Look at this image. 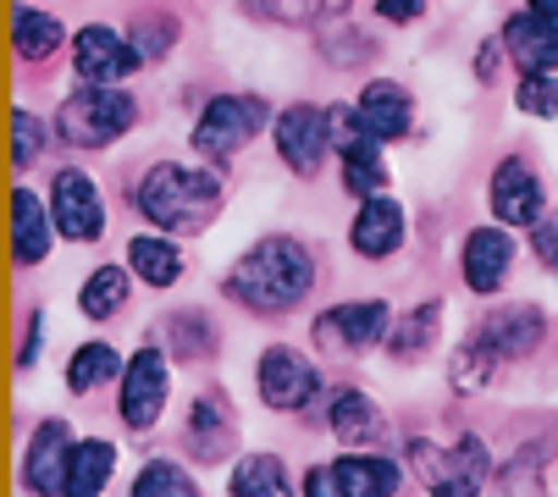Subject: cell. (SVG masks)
I'll return each instance as SVG.
<instances>
[{
    "label": "cell",
    "instance_id": "1",
    "mask_svg": "<svg viewBox=\"0 0 558 497\" xmlns=\"http://www.w3.org/2000/svg\"><path fill=\"white\" fill-rule=\"evenodd\" d=\"M315 277H322V266H315L310 243H299L288 232H271V238L250 243L244 255H238V266L227 271L221 288H227V299L238 310L277 320V315H293V310L310 304Z\"/></svg>",
    "mask_w": 558,
    "mask_h": 497
},
{
    "label": "cell",
    "instance_id": "2",
    "mask_svg": "<svg viewBox=\"0 0 558 497\" xmlns=\"http://www.w3.org/2000/svg\"><path fill=\"white\" fill-rule=\"evenodd\" d=\"M221 199H227V189L210 166H178V160H155L133 189V210L155 232H172V238L205 232L221 216Z\"/></svg>",
    "mask_w": 558,
    "mask_h": 497
},
{
    "label": "cell",
    "instance_id": "3",
    "mask_svg": "<svg viewBox=\"0 0 558 497\" xmlns=\"http://www.w3.org/2000/svg\"><path fill=\"white\" fill-rule=\"evenodd\" d=\"M404 464L421 481V497H482L493 481V453L487 443L464 432L453 443H432V437H410L404 443Z\"/></svg>",
    "mask_w": 558,
    "mask_h": 497
},
{
    "label": "cell",
    "instance_id": "4",
    "mask_svg": "<svg viewBox=\"0 0 558 497\" xmlns=\"http://www.w3.org/2000/svg\"><path fill=\"white\" fill-rule=\"evenodd\" d=\"M138 128V100L122 83H84L56 111V138L72 149H111Z\"/></svg>",
    "mask_w": 558,
    "mask_h": 497
},
{
    "label": "cell",
    "instance_id": "5",
    "mask_svg": "<svg viewBox=\"0 0 558 497\" xmlns=\"http://www.w3.org/2000/svg\"><path fill=\"white\" fill-rule=\"evenodd\" d=\"M167 403H172V349L144 343L128 354V371L117 381V414L128 432H155L167 421Z\"/></svg>",
    "mask_w": 558,
    "mask_h": 497
},
{
    "label": "cell",
    "instance_id": "6",
    "mask_svg": "<svg viewBox=\"0 0 558 497\" xmlns=\"http://www.w3.org/2000/svg\"><path fill=\"white\" fill-rule=\"evenodd\" d=\"M255 398L271 414H304L315 398H327L322 365H315L304 349H293V343H271L255 360Z\"/></svg>",
    "mask_w": 558,
    "mask_h": 497
},
{
    "label": "cell",
    "instance_id": "7",
    "mask_svg": "<svg viewBox=\"0 0 558 497\" xmlns=\"http://www.w3.org/2000/svg\"><path fill=\"white\" fill-rule=\"evenodd\" d=\"M392 326H398V310L387 299H349V304H332L315 315V349L322 354H371L392 338Z\"/></svg>",
    "mask_w": 558,
    "mask_h": 497
},
{
    "label": "cell",
    "instance_id": "8",
    "mask_svg": "<svg viewBox=\"0 0 558 497\" xmlns=\"http://www.w3.org/2000/svg\"><path fill=\"white\" fill-rule=\"evenodd\" d=\"M266 117L271 111H266L260 95H216V100H205V111L194 117V149H199V160H210V166L232 160L250 138L266 133Z\"/></svg>",
    "mask_w": 558,
    "mask_h": 497
},
{
    "label": "cell",
    "instance_id": "9",
    "mask_svg": "<svg viewBox=\"0 0 558 497\" xmlns=\"http://www.w3.org/2000/svg\"><path fill=\"white\" fill-rule=\"evenodd\" d=\"M271 149H277V160L288 166L293 178H322V166H327V155H332V128H327V111L322 106H288V111H277V122H271Z\"/></svg>",
    "mask_w": 558,
    "mask_h": 497
},
{
    "label": "cell",
    "instance_id": "10",
    "mask_svg": "<svg viewBox=\"0 0 558 497\" xmlns=\"http://www.w3.org/2000/svg\"><path fill=\"white\" fill-rule=\"evenodd\" d=\"M514 260H520V238H514V227H504V221H493V227H470L464 243H459V282H464L470 293L493 299V293H504Z\"/></svg>",
    "mask_w": 558,
    "mask_h": 497
},
{
    "label": "cell",
    "instance_id": "11",
    "mask_svg": "<svg viewBox=\"0 0 558 497\" xmlns=\"http://www.w3.org/2000/svg\"><path fill=\"white\" fill-rule=\"evenodd\" d=\"M50 216H56V232L66 243H100L106 238V194L89 172L77 166H61L50 178Z\"/></svg>",
    "mask_w": 558,
    "mask_h": 497
},
{
    "label": "cell",
    "instance_id": "12",
    "mask_svg": "<svg viewBox=\"0 0 558 497\" xmlns=\"http://www.w3.org/2000/svg\"><path fill=\"white\" fill-rule=\"evenodd\" d=\"M72 426L61 421V414H50V421H39L23 443V464H17V486L28 497H61L66 492V464H72Z\"/></svg>",
    "mask_w": 558,
    "mask_h": 497
},
{
    "label": "cell",
    "instance_id": "13",
    "mask_svg": "<svg viewBox=\"0 0 558 497\" xmlns=\"http://www.w3.org/2000/svg\"><path fill=\"white\" fill-rule=\"evenodd\" d=\"M487 205H493V221H504L514 232H531L536 221H547V194H542V178L525 155H504L493 166Z\"/></svg>",
    "mask_w": 558,
    "mask_h": 497
},
{
    "label": "cell",
    "instance_id": "14",
    "mask_svg": "<svg viewBox=\"0 0 558 497\" xmlns=\"http://www.w3.org/2000/svg\"><path fill=\"white\" fill-rule=\"evenodd\" d=\"M144 66L133 34H117L111 23H84L72 34V72L77 83H128Z\"/></svg>",
    "mask_w": 558,
    "mask_h": 497
},
{
    "label": "cell",
    "instance_id": "15",
    "mask_svg": "<svg viewBox=\"0 0 558 497\" xmlns=\"http://www.w3.org/2000/svg\"><path fill=\"white\" fill-rule=\"evenodd\" d=\"M475 343H482L498 365H520L547 343V315L536 304H498L475 320Z\"/></svg>",
    "mask_w": 558,
    "mask_h": 497
},
{
    "label": "cell",
    "instance_id": "16",
    "mask_svg": "<svg viewBox=\"0 0 558 497\" xmlns=\"http://www.w3.org/2000/svg\"><path fill=\"white\" fill-rule=\"evenodd\" d=\"M183 453L194 464L238 459V409L227 403V392H194L189 421H183Z\"/></svg>",
    "mask_w": 558,
    "mask_h": 497
},
{
    "label": "cell",
    "instance_id": "17",
    "mask_svg": "<svg viewBox=\"0 0 558 497\" xmlns=\"http://www.w3.org/2000/svg\"><path fill=\"white\" fill-rule=\"evenodd\" d=\"M322 414H327V432L343 448H381V437H387V414H381V403L365 387H349V381L327 387Z\"/></svg>",
    "mask_w": 558,
    "mask_h": 497
},
{
    "label": "cell",
    "instance_id": "18",
    "mask_svg": "<svg viewBox=\"0 0 558 497\" xmlns=\"http://www.w3.org/2000/svg\"><path fill=\"white\" fill-rule=\"evenodd\" d=\"M327 470L343 497H398L410 481V464L381 448H343L338 459H327Z\"/></svg>",
    "mask_w": 558,
    "mask_h": 497
},
{
    "label": "cell",
    "instance_id": "19",
    "mask_svg": "<svg viewBox=\"0 0 558 497\" xmlns=\"http://www.w3.org/2000/svg\"><path fill=\"white\" fill-rule=\"evenodd\" d=\"M410 238V216L392 194H376V199H360L354 221H349V248L360 260H392Z\"/></svg>",
    "mask_w": 558,
    "mask_h": 497
},
{
    "label": "cell",
    "instance_id": "20",
    "mask_svg": "<svg viewBox=\"0 0 558 497\" xmlns=\"http://www.w3.org/2000/svg\"><path fill=\"white\" fill-rule=\"evenodd\" d=\"M56 216H50V199H39L28 183L12 189V266L17 271H39L56 248Z\"/></svg>",
    "mask_w": 558,
    "mask_h": 497
},
{
    "label": "cell",
    "instance_id": "21",
    "mask_svg": "<svg viewBox=\"0 0 558 497\" xmlns=\"http://www.w3.org/2000/svg\"><path fill=\"white\" fill-rule=\"evenodd\" d=\"M122 260H128V271H133L144 288H155V293L178 288V282H183V271H189V260H183V243H178L172 232H155V227L128 238Z\"/></svg>",
    "mask_w": 558,
    "mask_h": 497
},
{
    "label": "cell",
    "instance_id": "22",
    "mask_svg": "<svg viewBox=\"0 0 558 497\" xmlns=\"http://www.w3.org/2000/svg\"><path fill=\"white\" fill-rule=\"evenodd\" d=\"M354 106H360L365 128H371L381 144H398V138L415 133V100H410L404 83H392V77H371Z\"/></svg>",
    "mask_w": 558,
    "mask_h": 497
},
{
    "label": "cell",
    "instance_id": "23",
    "mask_svg": "<svg viewBox=\"0 0 558 497\" xmlns=\"http://www.w3.org/2000/svg\"><path fill=\"white\" fill-rule=\"evenodd\" d=\"M227 497H299V486H293V470H288L277 453L255 448V453H238V459H232V470H227Z\"/></svg>",
    "mask_w": 558,
    "mask_h": 497
},
{
    "label": "cell",
    "instance_id": "24",
    "mask_svg": "<svg viewBox=\"0 0 558 497\" xmlns=\"http://www.w3.org/2000/svg\"><path fill=\"white\" fill-rule=\"evenodd\" d=\"M122 371H128V354L117 343H106V338H89V343H77L66 354V392L72 398H89V392L122 381Z\"/></svg>",
    "mask_w": 558,
    "mask_h": 497
},
{
    "label": "cell",
    "instance_id": "25",
    "mask_svg": "<svg viewBox=\"0 0 558 497\" xmlns=\"http://www.w3.org/2000/svg\"><path fill=\"white\" fill-rule=\"evenodd\" d=\"M133 271H128V260L117 266H95L89 277H84V288H77V315L84 320H95V326H106V320H117L122 310H128V299H133Z\"/></svg>",
    "mask_w": 558,
    "mask_h": 497
},
{
    "label": "cell",
    "instance_id": "26",
    "mask_svg": "<svg viewBox=\"0 0 558 497\" xmlns=\"http://www.w3.org/2000/svg\"><path fill=\"white\" fill-rule=\"evenodd\" d=\"M504 50L520 72H558V34L536 12H514L504 23Z\"/></svg>",
    "mask_w": 558,
    "mask_h": 497
},
{
    "label": "cell",
    "instance_id": "27",
    "mask_svg": "<svg viewBox=\"0 0 558 497\" xmlns=\"http://www.w3.org/2000/svg\"><path fill=\"white\" fill-rule=\"evenodd\" d=\"M117 459H122L117 443H106V437H77L72 464H66V492H61V497H106V486H111V475H117Z\"/></svg>",
    "mask_w": 558,
    "mask_h": 497
},
{
    "label": "cell",
    "instance_id": "28",
    "mask_svg": "<svg viewBox=\"0 0 558 497\" xmlns=\"http://www.w3.org/2000/svg\"><path fill=\"white\" fill-rule=\"evenodd\" d=\"M338 160H343V189H349L354 199H376V194H387L392 172H387V144H381L376 133L354 138Z\"/></svg>",
    "mask_w": 558,
    "mask_h": 497
},
{
    "label": "cell",
    "instance_id": "29",
    "mask_svg": "<svg viewBox=\"0 0 558 497\" xmlns=\"http://www.w3.org/2000/svg\"><path fill=\"white\" fill-rule=\"evenodd\" d=\"M61 45H66V28H61L50 12L28 7V0L12 12V50H17L23 61H50Z\"/></svg>",
    "mask_w": 558,
    "mask_h": 497
},
{
    "label": "cell",
    "instance_id": "30",
    "mask_svg": "<svg viewBox=\"0 0 558 497\" xmlns=\"http://www.w3.org/2000/svg\"><path fill=\"white\" fill-rule=\"evenodd\" d=\"M437 331H442V299H426V304H415L404 320L392 326L387 349H392V360H421L437 343Z\"/></svg>",
    "mask_w": 558,
    "mask_h": 497
},
{
    "label": "cell",
    "instance_id": "31",
    "mask_svg": "<svg viewBox=\"0 0 558 497\" xmlns=\"http://www.w3.org/2000/svg\"><path fill=\"white\" fill-rule=\"evenodd\" d=\"M128 497H199V481L183 459H144Z\"/></svg>",
    "mask_w": 558,
    "mask_h": 497
},
{
    "label": "cell",
    "instance_id": "32",
    "mask_svg": "<svg viewBox=\"0 0 558 497\" xmlns=\"http://www.w3.org/2000/svg\"><path fill=\"white\" fill-rule=\"evenodd\" d=\"M161 343L172 349V360H210L216 326L205 320V310H172L161 326Z\"/></svg>",
    "mask_w": 558,
    "mask_h": 497
},
{
    "label": "cell",
    "instance_id": "33",
    "mask_svg": "<svg viewBox=\"0 0 558 497\" xmlns=\"http://www.w3.org/2000/svg\"><path fill=\"white\" fill-rule=\"evenodd\" d=\"M498 371H504V365H498L482 343H475V331H470V338L453 349V360H448V381H453V392H459V398H470V392H487Z\"/></svg>",
    "mask_w": 558,
    "mask_h": 497
},
{
    "label": "cell",
    "instance_id": "34",
    "mask_svg": "<svg viewBox=\"0 0 558 497\" xmlns=\"http://www.w3.org/2000/svg\"><path fill=\"white\" fill-rule=\"evenodd\" d=\"M349 7L354 0H260V12L288 28H327L332 17H349Z\"/></svg>",
    "mask_w": 558,
    "mask_h": 497
},
{
    "label": "cell",
    "instance_id": "35",
    "mask_svg": "<svg viewBox=\"0 0 558 497\" xmlns=\"http://www.w3.org/2000/svg\"><path fill=\"white\" fill-rule=\"evenodd\" d=\"M493 497H547L542 492V448L514 453V464L498 470V492Z\"/></svg>",
    "mask_w": 558,
    "mask_h": 497
},
{
    "label": "cell",
    "instance_id": "36",
    "mask_svg": "<svg viewBox=\"0 0 558 497\" xmlns=\"http://www.w3.org/2000/svg\"><path fill=\"white\" fill-rule=\"evenodd\" d=\"M514 106H520L525 117L553 122V117H558V72H525V77L514 83Z\"/></svg>",
    "mask_w": 558,
    "mask_h": 497
},
{
    "label": "cell",
    "instance_id": "37",
    "mask_svg": "<svg viewBox=\"0 0 558 497\" xmlns=\"http://www.w3.org/2000/svg\"><path fill=\"white\" fill-rule=\"evenodd\" d=\"M39 155H45V122L17 106L12 111V166H17V172H28V166H39Z\"/></svg>",
    "mask_w": 558,
    "mask_h": 497
},
{
    "label": "cell",
    "instance_id": "38",
    "mask_svg": "<svg viewBox=\"0 0 558 497\" xmlns=\"http://www.w3.org/2000/svg\"><path fill=\"white\" fill-rule=\"evenodd\" d=\"M133 45H138V56H144V61H167V56H172V45H178V23H172V17H138Z\"/></svg>",
    "mask_w": 558,
    "mask_h": 497
},
{
    "label": "cell",
    "instance_id": "39",
    "mask_svg": "<svg viewBox=\"0 0 558 497\" xmlns=\"http://www.w3.org/2000/svg\"><path fill=\"white\" fill-rule=\"evenodd\" d=\"M39 349H45V315L34 310V315H28V331H23V343H17V371H34V365H39Z\"/></svg>",
    "mask_w": 558,
    "mask_h": 497
},
{
    "label": "cell",
    "instance_id": "40",
    "mask_svg": "<svg viewBox=\"0 0 558 497\" xmlns=\"http://www.w3.org/2000/svg\"><path fill=\"white\" fill-rule=\"evenodd\" d=\"M531 248H536V260L558 277V221H536L531 227Z\"/></svg>",
    "mask_w": 558,
    "mask_h": 497
},
{
    "label": "cell",
    "instance_id": "41",
    "mask_svg": "<svg viewBox=\"0 0 558 497\" xmlns=\"http://www.w3.org/2000/svg\"><path fill=\"white\" fill-rule=\"evenodd\" d=\"M299 497H343V492H338V481H332L327 464H310V470L299 475Z\"/></svg>",
    "mask_w": 558,
    "mask_h": 497
},
{
    "label": "cell",
    "instance_id": "42",
    "mask_svg": "<svg viewBox=\"0 0 558 497\" xmlns=\"http://www.w3.org/2000/svg\"><path fill=\"white\" fill-rule=\"evenodd\" d=\"M426 7L432 0H376V17L381 23H415V17H426Z\"/></svg>",
    "mask_w": 558,
    "mask_h": 497
},
{
    "label": "cell",
    "instance_id": "43",
    "mask_svg": "<svg viewBox=\"0 0 558 497\" xmlns=\"http://www.w3.org/2000/svg\"><path fill=\"white\" fill-rule=\"evenodd\" d=\"M498 56H509V50H504V34H498V39H487L482 61H475V77H482V83H493V72H498Z\"/></svg>",
    "mask_w": 558,
    "mask_h": 497
},
{
    "label": "cell",
    "instance_id": "44",
    "mask_svg": "<svg viewBox=\"0 0 558 497\" xmlns=\"http://www.w3.org/2000/svg\"><path fill=\"white\" fill-rule=\"evenodd\" d=\"M525 12H536V17L558 34V0H525Z\"/></svg>",
    "mask_w": 558,
    "mask_h": 497
},
{
    "label": "cell",
    "instance_id": "45",
    "mask_svg": "<svg viewBox=\"0 0 558 497\" xmlns=\"http://www.w3.org/2000/svg\"><path fill=\"white\" fill-rule=\"evenodd\" d=\"M553 221H558V216H553Z\"/></svg>",
    "mask_w": 558,
    "mask_h": 497
}]
</instances>
